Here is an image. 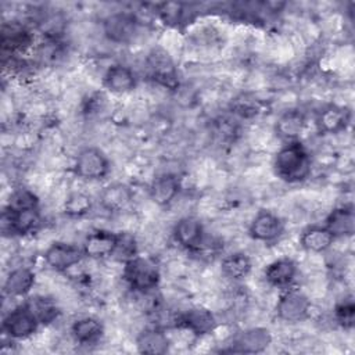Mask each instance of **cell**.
Listing matches in <instances>:
<instances>
[{"instance_id":"obj_17","label":"cell","mask_w":355,"mask_h":355,"mask_svg":"<svg viewBox=\"0 0 355 355\" xmlns=\"http://www.w3.org/2000/svg\"><path fill=\"white\" fill-rule=\"evenodd\" d=\"M36 283V273L29 266H17L7 273L3 291L10 298L26 297Z\"/></svg>"},{"instance_id":"obj_24","label":"cell","mask_w":355,"mask_h":355,"mask_svg":"<svg viewBox=\"0 0 355 355\" xmlns=\"http://www.w3.org/2000/svg\"><path fill=\"white\" fill-rule=\"evenodd\" d=\"M169 337L159 327H147L136 337V348L140 354L162 355L169 351Z\"/></svg>"},{"instance_id":"obj_13","label":"cell","mask_w":355,"mask_h":355,"mask_svg":"<svg viewBox=\"0 0 355 355\" xmlns=\"http://www.w3.org/2000/svg\"><path fill=\"white\" fill-rule=\"evenodd\" d=\"M116 245V233L105 229L90 232L82 244L85 257L90 259H105L112 257Z\"/></svg>"},{"instance_id":"obj_20","label":"cell","mask_w":355,"mask_h":355,"mask_svg":"<svg viewBox=\"0 0 355 355\" xmlns=\"http://www.w3.org/2000/svg\"><path fill=\"white\" fill-rule=\"evenodd\" d=\"M146 62H147L150 75L157 82H159L165 86L166 85L169 86L175 80V78H176L175 64H173L171 55L168 54V51H165L164 49H161V47L153 49L148 53Z\"/></svg>"},{"instance_id":"obj_27","label":"cell","mask_w":355,"mask_h":355,"mask_svg":"<svg viewBox=\"0 0 355 355\" xmlns=\"http://www.w3.org/2000/svg\"><path fill=\"white\" fill-rule=\"evenodd\" d=\"M222 275L230 280H243L252 270V261L250 255L243 251H236L226 255L220 262Z\"/></svg>"},{"instance_id":"obj_5","label":"cell","mask_w":355,"mask_h":355,"mask_svg":"<svg viewBox=\"0 0 355 355\" xmlns=\"http://www.w3.org/2000/svg\"><path fill=\"white\" fill-rule=\"evenodd\" d=\"M39 322L36 318L32 315V312L26 308L25 304H21L11 309L1 322V330L3 333L15 341L26 340L32 337L37 329H39Z\"/></svg>"},{"instance_id":"obj_6","label":"cell","mask_w":355,"mask_h":355,"mask_svg":"<svg viewBox=\"0 0 355 355\" xmlns=\"http://www.w3.org/2000/svg\"><path fill=\"white\" fill-rule=\"evenodd\" d=\"M286 230L284 220L275 212L269 209H261L252 218L248 226V234L252 240L261 243H275L277 241Z\"/></svg>"},{"instance_id":"obj_30","label":"cell","mask_w":355,"mask_h":355,"mask_svg":"<svg viewBox=\"0 0 355 355\" xmlns=\"http://www.w3.org/2000/svg\"><path fill=\"white\" fill-rule=\"evenodd\" d=\"M137 255V243L132 233L119 232L116 233V245L112 257L118 261L126 262L128 259Z\"/></svg>"},{"instance_id":"obj_18","label":"cell","mask_w":355,"mask_h":355,"mask_svg":"<svg viewBox=\"0 0 355 355\" xmlns=\"http://www.w3.org/2000/svg\"><path fill=\"white\" fill-rule=\"evenodd\" d=\"M180 180L175 173H161L155 176L148 187V196L154 204L168 207L178 197Z\"/></svg>"},{"instance_id":"obj_19","label":"cell","mask_w":355,"mask_h":355,"mask_svg":"<svg viewBox=\"0 0 355 355\" xmlns=\"http://www.w3.org/2000/svg\"><path fill=\"white\" fill-rule=\"evenodd\" d=\"M306 126V116L300 108H288L280 114L275 123L277 137L284 141L298 140Z\"/></svg>"},{"instance_id":"obj_21","label":"cell","mask_w":355,"mask_h":355,"mask_svg":"<svg viewBox=\"0 0 355 355\" xmlns=\"http://www.w3.org/2000/svg\"><path fill=\"white\" fill-rule=\"evenodd\" d=\"M324 226L334 239L352 237L355 233V212L352 205H340L330 211L324 219Z\"/></svg>"},{"instance_id":"obj_9","label":"cell","mask_w":355,"mask_h":355,"mask_svg":"<svg viewBox=\"0 0 355 355\" xmlns=\"http://www.w3.org/2000/svg\"><path fill=\"white\" fill-rule=\"evenodd\" d=\"M83 257L82 247L65 241L51 243L43 254L46 265L55 272H67L78 265Z\"/></svg>"},{"instance_id":"obj_32","label":"cell","mask_w":355,"mask_h":355,"mask_svg":"<svg viewBox=\"0 0 355 355\" xmlns=\"http://www.w3.org/2000/svg\"><path fill=\"white\" fill-rule=\"evenodd\" d=\"M39 198L29 189H18L15 190L8 201L7 208L10 209H25V208H37Z\"/></svg>"},{"instance_id":"obj_28","label":"cell","mask_w":355,"mask_h":355,"mask_svg":"<svg viewBox=\"0 0 355 355\" xmlns=\"http://www.w3.org/2000/svg\"><path fill=\"white\" fill-rule=\"evenodd\" d=\"M92 207L93 201L87 194L82 191H73L67 197L64 202V214L69 218H82L92 211Z\"/></svg>"},{"instance_id":"obj_1","label":"cell","mask_w":355,"mask_h":355,"mask_svg":"<svg viewBox=\"0 0 355 355\" xmlns=\"http://www.w3.org/2000/svg\"><path fill=\"white\" fill-rule=\"evenodd\" d=\"M273 172L286 183H301L312 172V158L308 148L300 141H287L273 157Z\"/></svg>"},{"instance_id":"obj_23","label":"cell","mask_w":355,"mask_h":355,"mask_svg":"<svg viewBox=\"0 0 355 355\" xmlns=\"http://www.w3.org/2000/svg\"><path fill=\"white\" fill-rule=\"evenodd\" d=\"M334 240V236L326 229L324 225H309L302 229L300 234V245L305 251L315 254L327 251L333 245Z\"/></svg>"},{"instance_id":"obj_31","label":"cell","mask_w":355,"mask_h":355,"mask_svg":"<svg viewBox=\"0 0 355 355\" xmlns=\"http://www.w3.org/2000/svg\"><path fill=\"white\" fill-rule=\"evenodd\" d=\"M334 320L336 323L344 329L351 330L355 323V305L351 298H345L336 304L334 306Z\"/></svg>"},{"instance_id":"obj_16","label":"cell","mask_w":355,"mask_h":355,"mask_svg":"<svg viewBox=\"0 0 355 355\" xmlns=\"http://www.w3.org/2000/svg\"><path fill=\"white\" fill-rule=\"evenodd\" d=\"M298 268L294 259L288 257H282L266 265L263 270L265 282L276 288H287L295 280Z\"/></svg>"},{"instance_id":"obj_8","label":"cell","mask_w":355,"mask_h":355,"mask_svg":"<svg viewBox=\"0 0 355 355\" xmlns=\"http://www.w3.org/2000/svg\"><path fill=\"white\" fill-rule=\"evenodd\" d=\"M40 223L39 208L10 209L4 208L1 212V230L4 234L25 236L33 233Z\"/></svg>"},{"instance_id":"obj_4","label":"cell","mask_w":355,"mask_h":355,"mask_svg":"<svg viewBox=\"0 0 355 355\" xmlns=\"http://www.w3.org/2000/svg\"><path fill=\"white\" fill-rule=\"evenodd\" d=\"M309 311L311 300L308 295L304 291L291 287L284 288L275 306L276 316L286 323H297L305 320L309 315Z\"/></svg>"},{"instance_id":"obj_26","label":"cell","mask_w":355,"mask_h":355,"mask_svg":"<svg viewBox=\"0 0 355 355\" xmlns=\"http://www.w3.org/2000/svg\"><path fill=\"white\" fill-rule=\"evenodd\" d=\"M24 304L32 312L40 326H47L55 322V319L61 313L57 302L47 295H31L25 300Z\"/></svg>"},{"instance_id":"obj_14","label":"cell","mask_w":355,"mask_h":355,"mask_svg":"<svg viewBox=\"0 0 355 355\" xmlns=\"http://www.w3.org/2000/svg\"><path fill=\"white\" fill-rule=\"evenodd\" d=\"M137 85V78L133 69L122 62L112 64L103 75V86L115 94L132 92Z\"/></svg>"},{"instance_id":"obj_2","label":"cell","mask_w":355,"mask_h":355,"mask_svg":"<svg viewBox=\"0 0 355 355\" xmlns=\"http://www.w3.org/2000/svg\"><path fill=\"white\" fill-rule=\"evenodd\" d=\"M122 277L133 291L148 294L159 286L161 270L153 258L136 255L123 262Z\"/></svg>"},{"instance_id":"obj_29","label":"cell","mask_w":355,"mask_h":355,"mask_svg":"<svg viewBox=\"0 0 355 355\" xmlns=\"http://www.w3.org/2000/svg\"><path fill=\"white\" fill-rule=\"evenodd\" d=\"M1 43L4 49L21 50L31 43V35L24 26H10V31L3 29Z\"/></svg>"},{"instance_id":"obj_11","label":"cell","mask_w":355,"mask_h":355,"mask_svg":"<svg viewBox=\"0 0 355 355\" xmlns=\"http://www.w3.org/2000/svg\"><path fill=\"white\" fill-rule=\"evenodd\" d=\"M172 234L175 241L187 251H198L205 240V230L201 220L191 215L178 219L173 225Z\"/></svg>"},{"instance_id":"obj_10","label":"cell","mask_w":355,"mask_h":355,"mask_svg":"<svg viewBox=\"0 0 355 355\" xmlns=\"http://www.w3.org/2000/svg\"><path fill=\"white\" fill-rule=\"evenodd\" d=\"M272 343V334L265 327H250L234 334L229 343L227 352L259 354Z\"/></svg>"},{"instance_id":"obj_7","label":"cell","mask_w":355,"mask_h":355,"mask_svg":"<svg viewBox=\"0 0 355 355\" xmlns=\"http://www.w3.org/2000/svg\"><path fill=\"white\" fill-rule=\"evenodd\" d=\"M103 32L110 42L115 44H128L137 33V19L129 12H112L104 18Z\"/></svg>"},{"instance_id":"obj_22","label":"cell","mask_w":355,"mask_h":355,"mask_svg":"<svg viewBox=\"0 0 355 355\" xmlns=\"http://www.w3.org/2000/svg\"><path fill=\"white\" fill-rule=\"evenodd\" d=\"M71 336L79 345H94L103 338L104 326L97 318L83 316L72 323Z\"/></svg>"},{"instance_id":"obj_12","label":"cell","mask_w":355,"mask_h":355,"mask_svg":"<svg viewBox=\"0 0 355 355\" xmlns=\"http://www.w3.org/2000/svg\"><path fill=\"white\" fill-rule=\"evenodd\" d=\"M176 326L183 327L197 337L207 336L216 329L215 315L205 306H191L176 319Z\"/></svg>"},{"instance_id":"obj_25","label":"cell","mask_w":355,"mask_h":355,"mask_svg":"<svg viewBox=\"0 0 355 355\" xmlns=\"http://www.w3.org/2000/svg\"><path fill=\"white\" fill-rule=\"evenodd\" d=\"M133 201V193L129 186L122 183H112L100 193V204L110 212H122Z\"/></svg>"},{"instance_id":"obj_15","label":"cell","mask_w":355,"mask_h":355,"mask_svg":"<svg viewBox=\"0 0 355 355\" xmlns=\"http://www.w3.org/2000/svg\"><path fill=\"white\" fill-rule=\"evenodd\" d=\"M351 111L338 104L324 105L316 115V126L322 133H340L348 128Z\"/></svg>"},{"instance_id":"obj_3","label":"cell","mask_w":355,"mask_h":355,"mask_svg":"<svg viewBox=\"0 0 355 355\" xmlns=\"http://www.w3.org/2000/svg\"><path fill=\"white\" fill-rule=\"evenodd\" d=\"M111 165L108 157L98 147L82 148L73 161V172L85 180H101L110 173Z\"/></svg>"}]
</instances>
